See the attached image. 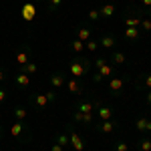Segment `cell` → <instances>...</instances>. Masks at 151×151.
<instances>
[{"mask_svg":"<svg viewBox=\"0 0 151 151\" xmlns=\"http://www.w3.org/2000/svg\"><path fill=\"white\" fill-rule=\"evenodd\" d=\"M145 103L151 107V89H149V91H145Z\"/></svg>","mask_w":151,"mask_h":151,"instance_id":"obj_37","label":"cell"},{"mask_svg":"<svg viewBox=\"0 0 151 151\" xmlns=\"http://www.w3.org/2000/svg\"><path fill=\"white\" fill-rule=\"evenodd\" d=\"M70 50H73L75 55H83V50H85V42H81L79 38H75V40L70 42Z\"/></svg>","mask_w":151,"mask_h":151,"instance_id":"obj_27","label":"cell"},{"mask_svg":"<svg viewBox=\"0 0 151 151\" xmlns=\"http://www.w3.org/2000/svg\"><path fill=\"white\" fill-rule=\"evenodd\" d=\"M91 69H93V60L89 57H85V55H75V57L69 60V65H67L69 75L75 77V79H81L85 75H89Z\"/></svg>","mask_w":151,"mask_h":151,"instance_id":"obj_1","label":"cell"},{"mask_svg":"<svg viewBox=\"0 0 151 151\" xmlns=\"http://www.w3.org/2000/svg\"><path fill=\"white\" fill-rule=\"evenodd\" d=\"M105 63H107V58H105V57H101V55H99V57H97V58L93 60V65H95V69H97V70L101 69V67H103Z\"/></svg>","mask_w":151,"mask_h":151,"instance_id":"obj_33","label":"cell"},{"mask_svg":"<svg viewBox=\"0 0 151 151\" xmlns=\"http://www.w3.org/2000/svg\"><path fill=\"white\" fill-rule=\"evenodd\" d=\"M4 81H6V70L0 69V83H4Z\"/></svg>","mask_w":151,"mask_h":151,"instance_id":"obj_38","label":"cell"},{"mask_svg":"<svg viewBox=\"0 0 151 151\" xmlns=\"http://www.w3.org/2000/svg\"><path fill=\"white\" fill-rule=\"evenodd\" d=\"M141 38V28H125V40L127 42H137Z\"/></svg>","mask_w":151,"mask_h":151,"instance_id":"obj_21","label":"cell"},{"mask_svg":"<svg viewBox=\"0 0 151 151\" xmlns=\"http://www.w3.org/2000/svg\"><path fill=\"white\" fill-rule=\"evenodd\" d=\"M111 77H115V65L107 60V63H105V65L101 67V69H99V70H95V73H93L91 81H93V83H103L105 79H111Z\"/></svg>","mask_w":151,"mask_h":151,"instance_id":"obj_6","label":"cell"},{"mask_svg":"<svg viewBox=\"0 0 151 151\" xmlns=\"http://www.w3.org/2000/svg\"><path fill=\"white\" fill-rule=\"evenodd\" d=\"M35 14H36V10H35V6H32L30 2L22 6V18L26 20V22H28V20H32V18H35Z\"/></svg>","mask_w":151,"mask_h":151,"instance_id":"obj_25","label":"cell"},{"mask_svg":"<svg viewBox=\"0 0 151 151\" xmlns=\"http://www.w3.org/2000/svg\"><path fill=\"white\" fill-rule=\"evenodd\" d=\"M20 70H22V73H26L28 77H32V75H36V73H38V65H36L35 60H30V63H26L24 67H20Z\"/></svg>","mask_w":151,"mask_h":151,"instance_id":"obj_26","label":"cell"},{"mask_svg":"<svg viewBox=\"0 0 151 151\" xmlns=\"http://www.w3.org/2000/svg\"><path fill=\"white\" fill-rule=\"evenodd\" d=\"M30 60H32V55H30V48H28V47L16 50V63H18L20 67H24V65L30 63Z\"/></svg>","mask_w":151,"mask_h":151,"instance_id":"obj_17","label":"cell"},{"mask_svg":"<svg viewBox=\"0 0 151 151\" xmlns=\"http://www.w3.org/2000/svg\"><path fill=\"white\" fill-rule=\"evenodd\" d=\"M14 83H16V87H18V89H22V91H24V89H28V87H30V77H28L26 73H22V70H18Z\"/></svg>","mask_w":151,"mask_h":151,"instance_id":"obj_20","label":"cell"},{"mask_svg":"<svg viewBox=\"0 0 151 151\" xmlns=\"http://www.w3.org/2000/svg\"><path fill=\"white\" fill-rule=\"evenodd\" d=\"M119 45V38H117L113 32H103V35L99 36V47H103V48H113Z\"/></svg>","mask_w":151,"mask_h":151,"instance_id":"obj_11","label":"cell"},{"mask_svg":"<svg viewBox=\"0 0 151 151\" xmlns=\"http://www.w3.org/2000/svg\"><path fill=\"white\" fill-rule=\"evenodd\" d=\"M48 83H50V87L58 91V89H63L65 87V83H67V75L63 73V70H57V73H52L50 77H48Z\"/></svg>","mask_w":151,"mask_h":151,"instance_id":"obj_12","label":"cell"},{"mask_svg":"<svg viewBox=\"0 0 151 151\" xmlns=\"http://www.w3.org/2000/svg\"><path fill=\"white\" fill-rule=\"evenodd\" d=\"M139 28H141V30H145V32H149V30H151V18H149V16H143V18H141Z\"/></svg>","mask_w":151,"mask_h":151,"instance_id":"obj_32","label":"cell"},{"mask_svg":"<svg viewBox=\"0 0 151 151\" xmlns=\"http://www.w3.org/2000/svg\"><path fill=\"white\" fill-rule=\"evenodd\" d=\"M6 99H8V93H6L4 89H0V107L6 103Z\"/></svg>","mask_w":151,"mask_h":151,"instance_id":"obj_35","label":"cell"},{"mask_svg":"<svg viewBox=\"0 0 151 151\" xmlns=\"http://www.w3.org/2000/svg\"><path fill=\"white\" fill-rule=\"evenodd\" d=\"M137 147L139 151H151V137H141L137 141Z\"/></svg>","mask_w":151,"mask_h":151,"instance_id":"obj_28","label":"cell"},{"mask_svg":"<svg viewBox=\"0 0 151 151\" xmlns=\"http://www.w3.org/2000/svg\"><path fill=\"white\" fill-rule=\"evenodd\" d=\"M63 6V0H48V10L50 12H58Z\"/></svg>","mask_w":151,"mask_h":151,"instance_id":"obj_31","label":"cell"},{"mask_svg":"<svg viewBox=\"0 0 151 151\" xmlns=\"http://www.w3.org/2000/svg\"><path fill=\"white\" fill-rule=\"evenodd\" d=\"M115 151H129V145L125 143V141H117V145H115Z\"/></svg>","mask_w":151,"mask_h":151,"instance_id":"obj_34","label":"cell"},{"mask_svg":"<svg viewBox=\"0 0 151 151\" xmlns=\"http://www.w3.org/2000/svg\"><path fill=\"white\" fill-rule=\"evenodd\" d=\"M65 89H67L70 95H81V97L87 93V89H85L83 81H81V79H75V77H69V79H67V83H65Z\"/></svg>","mask_w":151,"mask_h":151,"instance_id":"obj_8","label":"cell"},{"mask_svg":"<svg viewBox=\"0 0 151 151\" xmlns=\"http://www.w3.org/2000/svg\"><path fill=\"white\" fill-rule=\"evenodd\" d=\"M12 117H14L16 121H26V117H28L26 107H22V105H16V107L12 109Z\"/></svg>","mask_w":151,"mask_h":151,"instance_id":"obj_22","label":"cell"},{"mask_svg":"<svg viewBox=\"0 0 151 151\" xmlns=\"http://www.w3.org/2000/svg\"><path fill=\"white\" fill-rule=\"evenodd\" d=\"M55 143H58L60 147H65V149H67V147L70 145V141H69V133H67V131H58L57 135H55Z\"/></svg>","mask_w":151,"mask_h":151,"instance_id":"obj_23","label":"cell"},{"mask_svg":"<svg viewBox=\"0 0 151 151\" xmlns=\"http://www.w3.org/2000/svg\"><path fill=\"white\" fill-rule=\"evenodd\" d=\"M0 137H2V129H0Z\"/></svg>","mask_w":151,"mask_h":151,"instance_id":"obj_39","label":"cell"},{"mask_svg":"<svg viewBox=\"0 0 151 151\" xmlns=\"http://www.w3.org/2000/svg\"><path fill=\"white\" fill-rule=\"evenodd\" d=\"M101 101L97 99H87V97H81L77 103H75V111H81V113H95L99 107H101Z\"/></svg>","mask_w":151,"mask_h":151,"instance_id":"obj_5","label":"cell"},{"mask_svg":"<svg viewBox=\"0 0 151 151\" xmlns=\"http://www.w3.org/2000/svg\"><path fill=\"white\" fill-rule=\"evenodd\" d=\"M125 60H127V57H125V52H123V50H113V55H111V58H109V63H113L115 67L123 65Z\"/></svg>","mask_w":151,"mask_h":151,"instance_id":"obj_24","label":"cell"},{"mask_svg":"<svg viewBox=\"0 0 151 151\" xmlns=\"http://www.w3.org/2000/svg\"><path fill=\"white\" fill-rule=\"evenodd\" d=\"M99 12H101V18H107V20H109V18H113V16H115L117 6L113 4V2H105L103 6L99 8Z\"/></svg>","mask_w":151,"mask_h":151,"instance_id":"obj_19","label":"cell"},{"mask_svg":"<svg viewBox=\"0 0 151 151\" xmlns=\"http://www.w3.org/2000/svg\"><path fill=\"white\" fill-rule=\"evenodd\" d=\"M127 89V79L125 77H111L109 79V91L113 97H121Z\"/></svg>","mask_w":151,"mask_h":151,"instance_id":"obj_7","label":"cell"},{"mask_svg":"<svg viewBox=\"0 0 151 151\" xmlns=\"http://www.w3.org/2000/svg\"><path fill=\"white\" fill-rule=\"evenodd\" d=\"M0 151H2V149H0Z\"/></svg>","mask_w":151,"mask_h":151,"instance_id":"obj_41","label":"cell"},{"mask_svg":"<svg viewBox=\"0 0 151 151\" xmlns=\"http://www.w3.org/2000/svg\"><path fill=\"white\" fill-rule=\"evenodd\" d=\"M95 113H97V121H109V119H113V109L109 105H101Z\"/></svg>","mask_w":151,"mask_h":151,"instance_id":"obj_18","label":"cell"},{"mask_svg":"<svg viewBox=\"0 0 151 151\" xmlns=\"http://www.w3.org/2000/svg\"><path fill=\"white\" fill-rule=\"evenodd\" d=\"M67 133H69V141H70V147L75 151H85V139H83L81 135L73 129V125L67 127Z\"/></svg>","mask_w":151,"mask_h":151,"instance_id":"obj_9","label":"cell"},{"mask_svg":"<svg viewBox=\"0 0 151 151\" xmlns=\"http://www.w3.org/2000/svg\"><path fill=\"white\" fill-rule=\"evenodd\" d=\"M135 89H137V91H149L151 89V73H143V75L137 77Z\"/></svg>","mask_w":151,"mask_h":151,"instance_id":"obj_15","label":"cell"},{"mask_svg":"<svg viewBox=\"0 0 151 151\" xmlns=\"http://www.w3.org/2000/svg\"><path fill=\"white\" fill-rule=\"evenodd\" d=\"M97 48H99V38H91L85 42V50H89V52H97Z\"/></svg>","mask_w":151,"mask_h":151,"instance_id":"obj_29","label":"cell"},{"mask_svg":"<svg viewBox=\"0 0 151 151\" xmlns=\"http://www.w3.org/2000/svg\"><path fill=\"white\" fill-rule=\"evenodd\" d=\"M10 135L18 141V143H22V145H26L28 141L32 139V135L26 131L24 121H14V123H12V125H10Z\"/></svg>","mask_w":151,"mask_h":151,"instance_id":"obj_4","label":"cell"},{"mask_svg":"<svg viewBox=\"0 0 151 151\" xmlns=\"http://www.w3.org/2000/svg\"><path fill=\"white\" fill-rule=\"evenodd\" d=\"M36 2H42V0H36Z\"/></svg>","mask_w":151,"mask_h":151,"instance_id":"obj_40","label":"cell"},{"mask_svg":"<svg viewBox=\"0 0 151 151\" xmlns=\"http://www.w3.org/2000/svg\"><path fill=\"white\" fill-rule=\"evenodd\" d=\"M135 129L139 133H151V119L149 117H137L135 119Z\"/></svg>","mask_w":151,"mask_h":151,"instance_id":"obj_16","label":"cell"},{"mask_svg":"<svg viewBox=\"0 0 151 151\" xmlns=\"http://www.w3.org/2000/svg\"><path fill=\"white\" fill-rule=\"evenodd\" d=\"M143 16H145V10L141 6H137V4H129L127 8L123 10V14H121V18H123V22H125L127 28H139Z\"/></svg>","mask_w":151,"mask_h":151,"instance_id":"obj_2","label":"cell"},{"mask_svg":"<svg viewBox=\"0 0 151 151\" xmlns=\"http://www.w3.org/2000/svg\"><path fill=\"white\" fill-rule=\"evenodd\" d=\"M95 129H97L99 133H103V135H109V133H113V131L119 129V121H115V119H109V121H97Z\"/></svg>","mask_w":151,"mask_h":151,"instance_id":"obj_10","label":"cell"},{"mask_svg":"<svg viewBox=\"0 0 151 151\" xmlns=\"http://www.w3.org/2000/svg\"><path fill=\"white\" fill-rule=\"evenodd\" d=\"M48 151H65V147H60L58 143H52V145H50V149H48Z\"/></svg>","mask_w":151,"mask_h":151,"instance_id":"obj_36","label":"cell"},{"mask_svg":"<svg viewBox=\"0 0 151 151\" xmlns=\"http://www.w3.org/2000/svg\"><path fill=\"white\" fill-rule=\"evenodd\" d=\"M75 35H77V38L81 42H87V40L93 38V28H91V24H81V26H77Z\"/></svg>","mask_w":151,"mask_h":151,"instance_id":"obj_13","label":"cell"},{"mask_svg":"<svg viewBox=\"0 0 151 151\" xmlns=\"http://www.w3.org/2000/svg\"><path fill=\"white\" fill-rule=\"evenodd\" d=\"M73 121H75V123H83V125H93V123H95V113L73 111Z\"/></svg>","mask_w":151,"mask_h":151,"instance_id":"obj_14","label":"cell"},{"mask_svg":"<svg viewBox=\"0 0 151 151\" xmlns=\"http://www.w3.org/2000/svg\"><path fill=\"white\" fill-rule=\"evenodd\" d=\"M87 18H89V22H91V24L97 22V20L101 18V12H99V8H91V10H89V14H87Z\"/></svg>","mask_w":151,"mask_h":151,"instance_id":"obj_30","label":"cell"},{"mask_svg":"<svg viewBox=\"0 0 151 151\" xmlns=\"http://www.w3.org/2000/svg\"><path fill=\"white\" fill-rule=\"evenodd\" d=\"M28 101H30V105H32V109L42 111V109H47L50 103L57 101V93H55V91H48V93H36V95H30Z\"/></svg>","mask_w":151,"mask_h":151,"instance_id":"obj_3","label":"cell"}]
</instances>
